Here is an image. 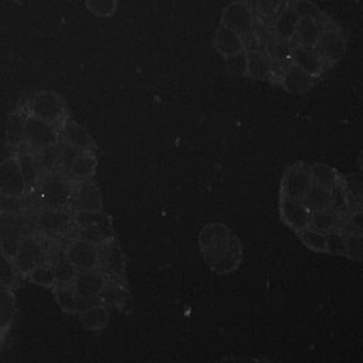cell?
<instances>
[{"mask_svg": "<svg viewBox=\"0 0 363 363\" xmlns=\"http://www.w3.org/2000/svg\"><path fill=\"white\" fill-rule=\"evenodd\" d=\"M315 50L319 52L326 65L336 64L346 51V40L342 31L330 23L325 26L315 44Z\"/></svg>", "mask_w": 363, "mask_h": 363, "instance_id": "obj_8", "label": "cell"}, {"mask_svg": "<svg viewBox=\"0 0 363 363\" xmlns=\"http://www.w3.org/2000/svg\"><path fill=\"white\" fill-rule=\"evenodd\" d=\"M74 211L102 210V199L98 187L89 179L78 180L72 189L71 203Z\"/></svg>", "mask_w": 363, "mask_h": 363, "instance_id": "obj_14", "label": "cell"}, {"mask_svg": "<svg viewBox=\"0 0 363 363\" xmlns=\"http://www.w3.org/2000/svg\"><path fill=\"white\" fill-rule=\"evenodd\" d=\"M244 1L248 9L254 13L255 17H274L277 10L286 1V0H241Z\"/></svg>", "mask_w": 363, "mask_h": 363, "instance_id": "obj_40", "label": "cell"}, {"mask_svg": "<svg viewBox=\"0 0 363 363\" xmlns=\"http://www.w3.org/2000/svg\"><path fill=\"white\" fill-rule=\"evenodd\" d=\"M214 47L221 55H230L245 50V38L237 31L220 24L214 34Z\"/></svg>", "mask_w": 363, "mask_h": 363, "instance_id": "obj_24", "label": "cell"}, {"mask_svg": "<svg viewBox=\"0 0 363 363\" xmlns=\"http://www.w3.org/2000/svg\"><path fill=\"white\" fill-rule=\"evenodd\" d=\"M247 75L254 79H269L272 62L264 50L247 51Z\"/></svg>", "mask_w": 363, "mask_h": 363, "instance_id": "obj_25", "label": "cell"}, {"mask_svg": "<svg viewBox=\"0 0 363 363\" xmlns=\"http://www.w3.org/2000/svg\"><path fill=\"white\" fill-rule=\"evenodd\" d=\"M60 147H61V142L58 140L57 143L50 145V146L35 152L41 174L47 173V172H51V170H57L58 157H60Z\"/></svg>", "mask_w": 363, "mask_h": 363, "instance_id": "obj_38", "label": "cell"}, {"mask_svg": "<svg viewBox=\"0 0 363 363\" xmlns=\"http://www.w3.org/2000/svg\"><path fill=\"white\" fill-rule=\"evenodd\" d=\"M18 269L10 255L0 250V282L13 288L18 284Z\"/></svg>", "mask_w": 363, "mask_h": 363, "instance_id": "obj_39", "label": "cell"}, {"mask_svg": "<svg viewBox=\"0 0 363 363\" xmlns=\"http://www.w3.org/2000/svg\"><path fill=\"white\" fill-rule=\"evenodd\" d=\"M72 216L67 208L45 207L35 220V228L44 234H60L69 228Z\"/></svg>", "mask_w": 363, "mask_h": 363, "instance_id": "obj_15", "label": "cell"}, {"mask_svg": "<svg viewBox=\"0 0 363 363\" xmlns=\"http://www.w3.org/2000/svg\"><path fill=\"white\" fill-rule=\"evenodd\" d=\"M309 176L312 183L320 184L328 189H330L339 180L337 172L332 166L325 163H315L309 166Z\"/></svg>", "mask_w": 363, "mask_h": 363, "instance_id": "obj_36", "label": "cell"}, {"mask_svg": "<svg viewBox=\"0 0 363 363\" xmlns=\"http://www.w3.org/2000/svg\"><path fill=\"white\" fill-rule=\"evenodd\" d=\"M82 325L89 330H102L108 323V308L102 303L92 305L79 312Z\"/></svg>", "mask_w": 363, "mask_h": 363, "instance_id": "obj_31", "label": "cell"}, {"mask_svg": "<svg viewBox=\"0 0 363 363\" xmlns=\"http://www.w3.org/2000/svg\"><path fill=\"white\" fill-rule=\"evenodd\" d=\"M340 218L330 210V208H322V210H313L309 211V218H308V227L328 233L333 228H337Z\"/></svg>", "mask_w": 363, "mask_h": 363, "instance_id": "obj_33", "label": "cell"}, {"mask_svg": "<svg viewBox=\"0 0 363 363\" xmlns=\"http://www.w3.org/2000/svg\"><path fill=\"white\" fill-rule=\"evenodd\" d=\"M329 208L339 217H347L350 213V207H349V200H347V193L346 189L343 186V182L339 180L330 187V203H329Z\"/></svg>", "mask_w": 363, "mask_h": 363, "instance_id": "obj_35", "label": "cell"}, {"mask_svg": "<svg viewBox=\"0 0 363 363\" xmlns=\"http://www.w3.org/2000/svg\"><path fill=\"white\" fill-rule=\"evenodd\" d=\"M312 180L309 176V166L296 163L286 169L282 179V196L301 200L311 186Z\"/></svg>", "mask_w": 363, "mask_h": 363, "instance_id": "obj_13", "label": "cell"}, {"mask_svg": "<svg viewBox=\"0 0 363 363\" xmlns=\"http://www.w3.org/2000/svg\"><path fill=\"white\" fill-rule=\"evenodd\" d=\"M60 136L62 142L79 149L81 152H88L94 150L95 142L91 138V135L84 129L81 125H78L74 121L67 119L61 126H60Z\"/></svg>", "mask_w": 363, "mask_h": 363, "instance_id": "obj_20", "label": "cell"}, {"mask_svg": "<svg viewBox=\"0 0 363 363\" xmlns=\"http://www.w3.org/2000/svg\"><path fill=\"white\" fill-rule=\"evenodd\" d=\"M128 298L129 294L125 288V284L113 278H106L98 294L99 303L105 305L106 308H123L128 302Z\"/></svg>", "mask_w": 363, "mask_h": 363, "instance_id": "obj_23", "label": "cell"}, {"mask_svg": "<svg viewBox=\"0 0 363 363\" xmlns=\"http://www.w3.org/2000/svg\"><path fill=\"white\" fill-rule=\"evenodd\" d=\"M28 278L40 285V286H47V288H52L55 285V277H54V269L50 261L41 262L37 267H34L28 274Z\"/></svg>", "mask_w": 363, "mask_h": 363, "instance_id": "obj_41", "label": "cell"}, {"mask_svg": "<svg viewBox=\"0 0 363 363\" xmlns=\"http://www.w3.org/2000/svg\"><path fill=\"white\" fill-rule=\"evenodd\" d=\"M362 248H363V238L360 233L345 235V255H347L353 261L362 259Z\"/></svg>", "mask_w": 363, "mask_h": 363, "instance_id": "obj_48", "label": "cell"}, {"mask_svg": "<svg viewBox=\"0 0 363 363\" xmlns=\"http://www.w3.org/2000/svg\"><path fill=\"white\" fill-rule=\"evenodd\" d=\"M28 190L21 174L16 156L7 157L0 163V196L6 199H18Z\"/></svg>", "mask_w": 363, "mask_h": 363, "instance_id": "obj_9", "label": "cell"}, {"mask_svg": "<svg viewBox=\"0 0 363 363\" xmlns=\"http://www.w3.org/2000/svg\"><path fill=\"white\" fill-rule=\"evenodd\" d=\"M81 153L79 149L65 143V142H61V147H60V157H58V172H61L62 174H68L69 173V169L74 163V160L77 159V156Z\"/></svg>", "mask_w": 363, "mask_h": 363, "instance_id": "obj_45", "label": "cell"}, {"mask_svg": "<svg viewBox=\"0 0 363 363\" xmlns=\"http://www.w3.org/2000/svg\"><path fill=\"white\" fill-rule=\"evenodd\" d=\"M16 160L18 163V167L21 170V174L26 180L27 187H33L38 179L41 177V170L38 166V160H37V155L35 150H33L31 147L26 146H20L16 149Z\"/></svg>", "mask_w": 363, "mask_h": 363, "instance_id": "obj_22", "label": "cell"}, {"mask_svg": "<svg viewBox=\"0 0 363 363\" xmlns=\"http://www.w3.org/2000/svg\"><path fill=\"white\" fill-rule=\"evenodd\" d=\"M330 23L329 17L323 16L320 20L315 18H306L301 17L298 21V26L295 28L292 43L295 45H303V47H315L319 34L325 26Z\"/></svg>", "mask_w": 363, "mask_h": 363, "instance_id": "obj_18", "label": "cell"}, {"mask_svg": "<svg viewBox=\"0 0 363 363\" xmlns=\"http://www.w3.org/2000/svg\"><path fill=\"white\" fill-rule=\"evenodd\" d=\"M224 61H225V69L230 75H234V77L247 75V51L245 50L225 55Z\"/></svg>", "mask_w": 363, "mask_h": 363, "instance_id": "obj_43", "label": "cell"}, {"mask_svg": "<svg viewBox=\"0 0 363 363\" xmlns=\"http://www.w3.org/2000/svg\"><path fill=\"white\" fill-rule=\"evenodd\" d=\"M38 196L44 207L67 208L71 203L74 184L61 172L51 170L38 179Z\"/></svg>", "mask_w": 363, "mask_h": 363, "instance_id": "obj_2", "label": "cell"}, {"mask_svg": "<svg viewBox=\"0 0 363 363\" xmlns=\"http://www.w3.org/2000/svg\"><path fill=\"white\" fill-rule=\"evenodd\" d=\"M291 62L298 65L301 69H303L313 78H318L326 67L325 61L315 50V47H303L295 44L291 51Z\"/></svg>", "mask_w": 363, "mask_h": 363, "instance_id": "obj_17", "label": "cell"}, {"mask_svg": "<svg viewBox=\"0 0 363 363\" xmlns=\"http://www.w3.org/2000/svg\"><path fill=\"white\" fill-rule=\"evenodd\" d=\"M77 237L89 240L98 245L102 242H106L109 240H113L115 234H113V228H112V221H111V218H106V220H104L98 224H94L91 227L77 230Z\"/></svg>", "mask_w": 363, "mask_h": 363, "instance_id": "obj_30", "label": "cell"}, {"mask_svg": "<svg viewBox=\"0 0 363 363\" xmlns=\"http://www.w3.org/2000/svg\"><path fill=\"white\" fill-rule=\"evenodd\" d=\"M325 251L332 255H345V235L337 228L326 233Z\"/></svg>", "mask_w": 363, "mask_h": 363, "instance_id": "obj_47", "label": "cell"}, {"mask_svg": "<svg viewBox=\"0 0 363 363\" xmlns=\"http://www.w3.org/2000/svg\"><path fill=\"white\" fill-rule=\"evenodd\" d=\"M294 43L292 40L279 38L277 35L271 37L264 47L265 54L274 64H284L291 61V51H292Z\"/></svg>", "mask_w": 363, "mask_h": 363, "instance_id": "obj_27", "label": "cell"}, {"mask_svg": "<svg viewBox=\"0 0 363 363\" xmlns=\"http://www.w3.org/2000/svg\"><path fill=\"white\" fill-rule=\"evenodd\" d=\"M199 247L204 262L217 274L233 272L241 262V242L221 223H210L201 230Z\"/></svg>", "mask_w": 363, "mask_h": 363, "instance_id": "obj_1", "label": "cell"}, {"mask_svg": "<svg viewBox=\"0 0 363 363\" xmlns=\"http://www.w3.org/2000/svg\"><path fill=\"white\" fill-rule=\"evenodd\" d=\"M255 20L257 17L254 16V13L241 0L230 3L221 13V24L237 31L242 37L252 34Z\"/></svg>", "mask_w": 363, "mask_h": 363, "instance_id": "obj_11", "label": "cell"}, {"mask_svg": "<svg viewBox=\"0 0 363 363\" xmlns=\"http://www.w3.org/2000/svg\"><path fill=\"white\" fill-rule=\"evenodd\" d=\"M54 296L64 312H77V294L71 284H55L52 286Z\"/></svg>", "mask_w": 363, "mask_h": 363, "instance_id": "obj_37", "label": "cell"}, {"mask_svg": "<svg viewBox=\"0 0 363 363\" xmlns=\"http://www.w3.org/2000/svg\"><path fill=\"white\" fill-rule=\"evenodd\" d=\"M16 313V299L13 289L0 282V332L9 329Z\"/></svg>", "mask_w": 363, "mask_h": 363, "instance_id": "obj_32", "label": "cell"}, {"mask_svg": "<svg viewBox=\"0 0 363 363\" xmlns=\"http://www.w3.org/2000/svg\"><path fill=\"white\" fill-rule=\"evenodd\" d=\"M279 210H281V217L284 223L295 233L308 227L309 210L305 207V204L301 200L282 196L279 203Z\"/></svg>", "mask_w": 363, "mask_h": 363, "instance_id": "obj_16", "label": "cell"}, {"mask_svg": "<svg viewBox=\"0 0 363 363\" xmlns=\"http://www.w3.org/2000/svg\"><path fill=\"white\" fill-rule=\"evenodd\" d=\"M60 140V130L57 126L41 121L30 113L24 121V143L33 150L38 152Z\"/></svg>", "mask_w": 363, "mask_h": 363, "instance_id": "obj_5", "label": "cell"}, {"mask_svg": "<svg viewBox=\"0 0 363 363\" xmlns=\"http://www.w3.org/2000/svg\"><path fill=\"white\" fill-rule=\"evenodd\" d=\"M95 169H96V157L94 155V150L81 152L74 160L68 174H71V177L75 180H85L94 176Z\"/></svg>", "mask_w": 363, "mask_h": 363, "instance_id": "obj_29", "label": "cell"}, {"mask_svg": "<svg viewBox=\"0 0 363 363\" xmlns=\"http://www.w3.org/2000/svg\"><path fill=\"white\" fill-rule=\"evenodd\" d=\"M301 201L305 204V207L309 211L313 210H322V208H329L330 203V189L323 187L316 183H311L308 190L305 191L303 197Z\"/></svg>", "mask_w": 363, "mask_h": 363, "instance_id": "obj_28", "label": "cell"}, {"mask_svg": "<svg viewBox=\"0 0 363 363\" xmlns=\"http://www.w3.org/2000/svg\"><path fill=\"white\" fill-rule=\"evenodd\" d=\"M27 113L60 128L67 121V108L60 95L51 91L34 94L27 104Z\"/></svg>", "mask_w": 363, "mask_h": 363, "instance_id": "obj_3", "label": "cell"}, {"mask_svg": "<svg viewBox=\"0 0 363 363\" xmlns=\"http://www.w3.org/2000/svg\"><path fill=\"white\" fill-rule=\"evenodd\" d=\"M281 79V85L291 94H303L306 91H309L313 84L315 79L312 75H309L308 72H305L303 69H301L298 65L289 62L281 72L279 75Z\"/></svg>", "mask_w": 363, "mask_h": 363, "instance_id": "obj_19", "label": "cell"}, {"mask_svg": "<svg viewBox=\"0 0 363 363\" xmlns=\"http://www.w3.org/2000/svg\"><path fill=\"white\" fill-rule=\"evenodd\" d=\"M106 277L98 269L78 271L72 286L77 294V312H81L92 305L99 303L98 294L105 282Z\"/></svg>", "mask_w": 363, "mask_h": 363, "instance_id": "obj_4", "label": "cell"}, {"mask_svg": "<svg viewBox=\"0 0 363 363\" xmlns=\"http://www.w3.org/2000/svg\"><path fill=\"white\" fill-rule=\"evenodd\" d=\"M301 241L312 251L316 252H325V245H326V233L313 230L311 227H305L301 231L296 233Z\"/></svg>", "mask_w": 363, "mask_h": 363, "instance_id": "obj_42", "label": "cell"}, {"mask_svg": "<svg viewBox=\"0 0 363 363\" xmlns=\"http://www.w3.org/2000/svg\"><path fill=\"white\" fill-rule=\"evenodd\" d=\"M26 221L14 211H0V250L10 255L16 254L20 240L28 235L26 231Z\"/></svg>", "mask_w": 363, "mask_h": 363, "instance_id": "obj_7", "label": "cell"}, {"mask_svg": "<svg viewBox=\"0 0 363 363\" xmlns=\"http://www.w3.org/2000/svg\"><path fill=\"white\" fill-rule=\"evenodd\" d=\"M286 1H288V3H292V1H294V0H286Z\"/></svg>", "mask_w": 363, "mask_h": 363, "instance_id": "obj_49", "label": "cell"}, {"mask_svg": "<svg viewBox=\"0 0 363 363\" xmlns=\"http://www.w3.org/2000/svg\"><path fill=\"white\" fill-rule=\"evenodd\" d=\"M299 18L301 17L292 9L291 3L285 1L274 14V21H272L274 35L285 40H292Z\"/></svg>", "mask_w": 363, "mask_h": 363, "instance_id": "obj_21", "label": "cell"}, {"mask_svg": "<svg viewBox=\"0 0 363 363\" xmlns=\"http://www.w3.org/2000/svg\"><path fill=\"white\" fill-rule=\"evenodd\" d=\"M86 9L96 17L108 18L118 9V0H85Z\"/></svg>", "mask_w": 363, "mask_h": 363, "instance_id": "obj_44", "label": "cell"}, {"mask_svg": "<svg viewBox=\"0 0 363 363\" xmlns=\"http://www.w3.org/2000/svg\"><path fill=\"white\" fill-rule=\"evenodd\" d=\"M67 258L78 271H88L98 268V244L75 237L65 248Z\"/></svg>", "mask_w": 363, "mask_h": 363, "instance_id": "obj_12", "label": "cell"}, {"mask_svg": "<svg viewBox=\"0 0 363 363\" xmlns=\"http://www.w3.org/2000/svg\"><path fill=\"white\" fill-rule=\"evenodd\" d=\"M27 112L18 109L9 116L6 126V143L11 149H17L24 143V121Z\"/></svg>", "mask_w": 363, "mask_h": 363, "instance_id": "obj_26", "label": "cell"}, {"mask_svg": "<svg viewBox=\"0 0 363 363\" xmlns=\"http://www.w3.org/2000/svg\"><path fill=\"white\" fill-rule=\"evenodd\" d=\"M291 6H292V9L296 11V14L299 17L320 20L325 16L323 11L311 0H294L291 3Z\"/></svg>", "mask_w": 363, "mask_h": 363, "instance_id": "obj_46", "label": "cell"}, {"mask_svg": "<svg viewBox=\"0 0 363 363\" xmlns=\"http://www.w3.org/2000/svg\"><path fill=\"white\" fill-rule=\"evenodd\" d=\"M98 267L106 278H113L123 282L125 257L115 238L98 245Z\"/></svg>", "mask_w": 363, "mask_h": 363, "instance_id": "obj_10", "label": "cell"}, {"mask_svg": "<svg viewBox=\"0 0 363 363\" xmlns=\"http://www.w3.org/2000/svg\"><path fill=\"white\" fill-rule=\"evenodd\" d=\"M13 261L18 272L27 275L38 264L48 261V250L34 235H26L20 240L16 254L13 255Z\"/></svg>", "mask_w": 363, "mask_h": 363, "instance_id": "obj_6", "label": "cell"}, {"mask_svg": "<svg viewBox=\"0 0 363 363\" xmlns=\"http://www.w3.org/2000/svg\"><path fill=\"white\" fill-rule=\"evenodd\" d=\"M51 262V261H50ZM52 269H54V277H55V284H71L78 272V269L72 265V262L67 258L65 252L60 251L58 255L54 257L52 262Z\"/></svg>", "mask_w": 363, "mask_h": 363, "instance_id": "obj_34", "label": "cell"}]
</instances>
